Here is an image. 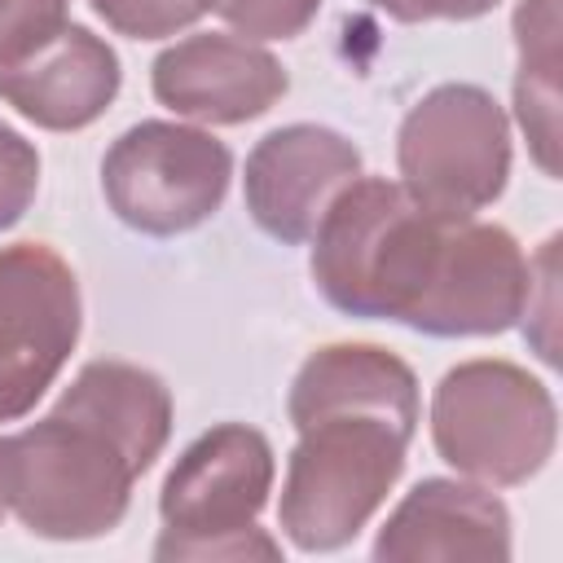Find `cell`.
<instances>
[{
	"mask_svg": "<svg viewBox=\"0 0 563 563\" xmlns=\"http://www.w3.org/2000/svg\"><path fill=\"white\" fill-rule=\"evenodd\" d=\"M449 220L422 211L400 180L356 176L312 233V282L330 308L365 321H405Z\"/></svg>",
	"mask_w": 563,
	"mask_h": 563,
	"instance_id": "1",
	"label": "cell"
},
{
	"mask_svg": "<svg viewBox=\"0 0 563 563\" xmlns=\"http://www.w3.org/2000/svg\"><path fill=\"white\" fill-rule=\"evenodd\" d=\"M136 462L92 422L48 409L35 427L0 435V484L26 532L92 541L123 523Z\"/></svg>",
	"mask_w": 563,
	"mask_h": 563,
	"instance_id": "2",
	"label": "cell"
},
{
	"mask_svg": "<svg viewBox=\"0 0 563 563\" xmlns=\"http://www.w3.org/2000/svg\"><path fill=\"white\" fill-rule=\"evenodd\" d=\"M295 431L277 523L299 550L325 554L347 545L387 501L413 431L374 413H325Z\"/></svg>",
	"mask_w": 563,
	"mask_h": 563,
	"instance_id": "3",
	"label": "cell"
},
{
	"mask_svg": "<svg viewBox=\"0 0 563 563\" xmlns=\"http://www.w3.org/2000/svg\"><path fill=\"white\" fill-rule=\"evenodd\" d=\"M273 444L246 422L202 431L167 471L158 493L163 537L154 559H277V541L255 528L273 493Z\"/></svg>",
	"mask_w": 563,
	"mask_h": 563,
	"instance_id": "4",
	"label": "cell"
},
{
	"mask_svg": "<svg viewBox=\"0 0 563 563\" xmlns=\"http://www.w3.org/2000/svg\"><path fill=\"white\" fill-rule=\"evenodd\" d=\"M435 453L466 479L510 488L532 479L559 440V409L541 378L510 361H462L431 396Z\"/></svg>",
	"mask_w": 563,
	"mask_h": 563,
	"instance_id": "5",
	"label": "cell"
},
{
	"mask_svg": "<svg viewBox=\"0 0 563 563\" xmlns=\"http://www.w3.org/2000/svg\"><path fill=\"white\" fill-rule=\"evenodd\" d=\"M400 189L440 220H475L510 176V123L475 84L431 88L396 136Z\"/></svg>",
	"mask_w": 563,
	"mask_h": 563,
	"instance_id": "6",
	"label": "cell"
},
{
	"mask_svg": "<svg viewBox=\"0 0 563 563\" xmlns=\"http://www.w3.org/2000/svg\"><path fill=\"white\" fill-rule=\"evenodd\" d=\"M233 154L202 128L145 119L128 128L101 158V194L110 211L150 238H176L211 220L229 194Z\"/></svg>",
	"mask_w": 563,
	"mask_h": 563,
	"instance_id": "7",
	"label": "cell"
},
{
	"mask_svg": "<svg viewBox=\"0 0 563 563\" xmlns=\"http://www.w3.org/2000/svg\"><path fill=\"white\" fill-rule=\"evenodd\" d=\"M79 282L53 246H0V422L53 387L79 343Z\"/></svg>",
	"mask_w": 563,
	"mask_h": 563,
	"instance_id": "8",
	"label": "cell"
},
{
	"mask_svg": "<svg viewBox=\"0 0 563 563\" xmlns=\"http://www.w3.org/2000/svg\"><path fill=\"white\" fill-rule=\"evenodd\" d=\"M528 295H532V264L501 224L449 220L431 273L400 325L435 339L501 334L523 317Z\"/></svg>",
	"mask_w": 563,
	"mask_h": 563,
	"instance_id": "9",
	"label": "cell"
},
{
	"mask_svg": "<svg viewBox=\"0 0 563 563\" xmlns=\"http://www.w3.org/2000/svg\"><path fill=\"white\" fill-rule=\"evenodd\" d=\"M361 176V150L321 123H286L255 141L246 154V211L251 220L286 242H312L330 202Z\"/></svg>",
	"mask_w": 563,
	"mask_h": 563,
	"instance_id": "10",
	"label": "cell"
},
{
	"mask_svg": "<svg viewBox=\"0 0 563 563\" xmlns=\"http://www.w3.org/2000/svg\"><path fill=\"white\" fill-rule=\"evenodd\" d=\"M154 97L198 123H246L268 114L290 79L282 62L246 35L198 31L154 57Z\"/></svg>",
	"mask_w": 563,
	"mask_h": 563,
	"instance_id": "11",
	"label": "cell"
},
{
	"mask_svg": "<svg viewBox=\"0 0 563 563\" xmlns=\"http://www.w3.org/2000/svg\"><path fill=\"white\" fill-rule=\"evenodd\" d=\"M119 57L88 26L66 22L40 48L0 66V101L48 132H79L97 123L119 97Z\"/></svg>",
	"mask_w": 563,
	"mask_h": 563,
	"instance_id": "12",
	"label": "cell"
},
{
	"mask_svg": "<svg viewBox=\"0 0 563 563\" xmlns=\"http://www.w3.org/2000/svg\"><path fill=\"white\" fill-rule=\"evenodd\" d=\"M374 559L506 563L510 559V510L484 484L418 479L400 497V506L387 515V523L378 528Z\"/></svg>",
	"mask_w": 563,
	"mask_h": 563,
	"instance_id": "13",
	"label": "cell"
},
{
	"mask_svg": "<svg viewBox=\"0 0 563 563\" xmlns=\"http://www.w3.org/2000/svg\"><path fill=\"white\" fill-rule=\"evenodd\" d=\"M286 413L295 427L325 413H374L418 431V378L378 343H330L299 365Z\"/></svg>",
	"mask_w": 563,
	"mask_h": 563,
	"instance_id": "14",
	"label": "cell"
},
{
	"mask_svg": "<svg viewBox=\"0 0 563 563\" xmlns=\"http://www.w3.org/2000/svg\"><path fill=\"white\" fill-rule=\"evenodd\" d=\"M53 409L101 427L136 462V471H150L172 435L167 383L128 361H88L70 378V387L57 396Z\"/></svg>",
	"mask_w": 563,
	"mask_h": 563,
	"instance_id": "15",
	"label": "cell"
},
{
	"mask_svg": "<svg viewBox=\"0 0 563 563\" xmlns=\"http://www.w3.org/2000/svg\"><path fill=\"white\" fill-rule=\"evenodd\" d=\"M515 114L541 172L559 176V57H519Z\"/></svg>",
	"mask_w": 563,
	"mask_h": 563,
	"instance_id": "16",
	"label": "cell"
},
{
	"mask_svg": "<svg viewBox=\"0 0 563 563\" xmlns=\"http://www.w3.org/2000/svg\"><path fill=\"white\" fill-rule=\"evenodd\" d=\"M106 26L128 40H163L216 9V0H88Z\"/></svg>",
	"mask_w": 563,
	"mask_h": 563,
	"instance_id": "17",
	"label": "cell"
},
{
	"mask_svg": "<svg viewBox=\"0 0 563 563\" xmlns=\"http://www.w3.org/2000/svg\"><path fill=\"white\" fill-rule=\"evenodd\" d=\"M321 0H216V13L246 40H295Z\"/></svg>",
	"mask_w": 563,
	"mask_h": 563,
	"instance_id": "18",
	"label": "cell"
},
{
	"mask_svg": "<svg viewBox=\"0 0 563 563\" xmlns=\"http://www.w3.org/2000/svg\"><path fill=\"white\" fill-rule=\"evenodd\" d=\"M35 189H40L35 145L18 128L0 123V233L26 216V207L35 202Z\"/></svg>",
	"mask_w": 563,
	"mask_h": 563,
	"instance_id": "19",
	"label": "cell"
},
{
	"mask_svg": "<svg viewBox=\"0 0 563 563\" xmlns=\"http://www.w3.org/2000/svg\"><path fill=\"white\" fill-rule=\"evenodd\" d=\"M66 26V0H0V66L26 57Z\"/></svg>",
	"mask_w": 563,
	"mask_h": 563,
	"instance_id": "20",
	"label": "cell"
},
{
	"mask_svg": "<svg viewBox=\"0 0 563 563\" xmlns=\"http://www.w3.org/2000/svg\"><path fill=\"white\" fill-rule=\"evenodd\" d=\"M365 4L383 9L396 22H427V18H440L444 9V0H365Z\"/></svg>",
	"mask_w": 563,
	"mask_h": 563,
	"instance_id": "21",
	"label": "cell"
},
{
	"mask_svg": "<svg viewBox=\"0 0 563 563\" xmlns=\"http://www.w3.org/2000/svg\"><path fill=\"white\" fill-rule=\"evenodd\" d=\"M497 0H444L440 18H453V22H471V18H484Z\"/></svg>",
	"mask_w": 563,
	"mask_h": 563,
	"instance_id": "22",
	"label": "cell"
},
{
	"mask_svg": "<svg viewBox=\"0 0 563 563\" xmlns=\"http://www.w3.org/2000/svg\"><path fill=\"white\" fill-rule=\"evenodd\" d=\"M9 515V501H4V484H0V519Z\"/></svg>",
	"mask_w": 563,
	"mask_h": 563,
	"instance_id": "23",
	"label": "cell"
}]
</instances>
